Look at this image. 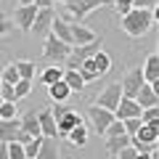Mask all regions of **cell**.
Segmentation results:
<instances>
[{"instance_id":"9","label":"cell","mask_w":159,"mask_h":159,"mask_svg":"<svg viewBox=\"0 0 159 159\" xmlns=\"http://www.w3.org/2000/svg\"><path fill=\"white\" fill-rule=\"evenodd\" d=\"M34 13H37V6H34V3H29V6H16V11H13V27L21 29V32H29V27H32V21H34Z\"/></svg>"},{"instance_id":"38","label":"cell","mask_w":159,"mask_h":159,"mask_svg":"<svg viewBox=\"0 0 159 159\" xmlns=\"http://www.w3.org/2000/svg\"><path fill=\"white\" fill-rule=\"evenodd\" d=\"M135 154H138V151L130 146V143H127V146H125V148H119L114 157H117V159H135Z\"/></svg>"},{"instance_id":"32","label":"cell","mask_w":159,"mask_h":159,"mask_svg":"<svg viewBox=\"0 0 159 159\" xmlns=\"http://www.w3.org/2000/svg\"><path fill=\"white\" fill-rule=\"evenodd\" d=\"M16 101H3L0 103V119H13L16 117Z\"/></svg>"},{"instance_id":"18","label":"cell","mask_w":159,"mask_h":159,"mask_svg":"<svg viewBox=\"0 0 159 159\" xmlns=\"http://www.w3.org/2000/svg\"><path fill=\"white\" fill-rule=\"evenodd\" d=\"M51 32L56 34L58 40H64V43H69V45H72V24H69L66 19H61V16H53Z\"/></svg>"},{"instance_id":"17","label":"cell","mask_w":159,"mask_h":159,"mask_svg":"<svg viewBox=\"0 0 159 159\" xmlns=\"http://www.w3.org/2000/svg\"><path fill=\"white\" fill-rule=\"evenodd\" d=\"M61 80L66 82V88H69L72 93H82V90H85V85H88V82L82 80V74H80L77 69H64Z\"/></svg>"},{"instance_id":"25","label":"cell","mask_w":159,"mask_h":159,"mask_svg":"<svg viewBox=\"0 0 159 159\" xmlns=\"http://www.w3.org/2000/svg\"><path fill=\"white\" fill-rule=\"evenodd\" d=\"M77 72L82 74V80H85V82H93V80L101 77V74H98V69H96V64H93V58H85V61L77 66Z\"/></svg>"},{"instance_id":"30","label":"cell","mask_w":159,"mask_h":159,"mask_svg":"<svg viewBox=\"0 0 159 159\" xmlns=\"http://www.w3.org/2000/svg\"><path fill=\"white\" fill-rule=\"evenodd\" d=\"M8 159H27V154H24V143L8 141Z\"/></svg>"},{"instance_id":"28","label":"cell","mask_w":159,"mask_h":159,"mask_svg":"<svg viewBox=\"0 0 159 159\" xmlns=\"http://www.w3.org/2000/svg\"><path fill=\"white\" fill-rule=\"evenodd\" d=\"M29 93H32V80H19V82H13V96H16V101L27 98Z\"/></svg>"},{"instance_id":"29","label":"cell","mask_w":159,"mask_h":159,"mask_svg":"<svg viewBox=\"0 0 159 159\" xmlns=\"http://www.w3.org/2000/svg\"><path fill=\"white\" fill-rule=\"evenodd\" d=\"M19 69H16V64H8V66H3V72H0V82H19Z\"/></svg>"},{"instance_id":"33","label":"cell","mask_w":159,"mask_h":159,"mask_svg":"<svg viewBox=\"0 0 159 159\" xmlns=\"http://www.w3.org/2000/svg\"><path fill=\"white\" fill-rule=\"evenodd\" d=\"M141 117H130V119H122V127H125L127 135H133V133H138V127H141Z\"/></svg>"},{"instance_id":"4","label":"cell","mask_w":159,"mask_h":159,"mask_svg":"<svg viewBox=\"0 0 159 159\" xmlns=\"http://www.w3.org/2000/svg\"><path fill=\"white\" fill-rule=\"evenodd\" d=\"M69 51H72V45L69 43H64V40H58L53 32L45 34V45H43V58L51 64H64L69 56Z\"/></svg>"},{"instance_id":"20","label":"cell","mask_w":159,"mask_h":159,"mask_svg":"<svg viewBox=\"0 0 159 159\" xmlns=\"http://www.w3.org/2000/svg\"><path fill=\"white\" fill-rule=\"evenodd\" d=\"M19 117L13 119H0V141H16V133H19Z\"/></svg>"},{"instance_id":"46","label":"cell","mask_w":159,"mask_h":159,"mask_svg":"<svg viewBox=\"0 0 159 159\" xmlns=\"http://www.w3.org/2000/svg\"><path fill=\"white\" fill-rule=\"evenodd\" d=\"M151 159H159V154H157V151H151Z\"/></svg>"},{"instance_id":"21","label":"cell","mask_w":159,"mask_h":159,"mask_svg":"<svg viewBox=\"0 0 159 159\" xmlns=\"http://www.w3.org/2000/svg\"><path fill=\"white\" fill-rule=\"evenodd\" d=\"M72 24V21H69ZM96 37V32H90L88 27H82V24H72V45H85V43H90V40Z\"/></svg>"},{"instance_id":"36","label":"cell","mask_w":159,"mask_h":159,"mask_svg":"<svg viewBox=\"0 0 159 159\" xmlns=\"http://www.w3.org/2000/svg\"><path fill=\"white\" fill-rule=\"evenodd\" d=\"M159 0H133V8H143V11H157Z\"/></svg>"},{"instance_id":"10","label":"cell","mask_w":159,"mask_h":159,"mask_svg":"<svg viewBox=\"0 0 159 159\" xmlns=\"http://www.w3.org/2000/svg\"><path fill=\"white\" fill-rule=\"evenodd\" d=\"M130 117H141V106H138L135 98L122 96L119 103H117V109H114V119H130Z\"/></svg>"},{"instance_id":"45","label":"cell","mask_w":159,"mask_h":159,"mask_svg":"<svg viewBox=\"0 0 159 159\" xmlns=\"http://www.w3.org/2000/svg\"><path fill=\"white\" fill-rule=\"evenodd\" d=\"M29 3H34V0H19V6H29Z\"/></svg>"},{"instance_id":"47","label":"cell","mask_w":159,"mask_h":159,"mask_svg":"<svg viewBox=\"0 0 159 159\" xmlns=\"http://www.w3.org/2000/svg\"><path fill=\"white\" fill-rule=\"evenodd\" d=\"M0 103H3V98H0Z\"/></svg>"},{"instance_id":"22","label":"cell","mask_w":159,"mask_h":159,"mask_svg":"<svg viewBox=\"0 0 159 159\" xmlns=\"http://www.w3.org/2000/svg\"><path fill=\"white\" fill-rule=\"evenodd\" d=\"M61 74H64V66L61 64H51V66L48 69H43V72H40V82H43V85H53V82H58V80H61Z\"/></svg>"},{"instance_id":"15","label":"cell","mask_w":159,"mask_h":159,"mask_svg":"<svg viewBox=\"0 0 159 159\" xmlns=\"http://www.w3.org/2000/svg\"><path fill=\"white\" fill-rule=\"evenodd\" d=\"M19 125H21V130L29 133L32 138L43 135V133H40V122H37V109H29V111H24L21 117H19Z\"/></svg>"},{"instance_id":"19","label":"cell","mask_w":159,"mask_h":159,"mask_svg":"<svg viewBox=\"0 0 159 159\" xmlns=\"http://www.w3.org/2000/svg\"><path fill=\"white\" fill-rule=\"evenodd\" d=\"M66 141L72 143L74 148H85V146H88V127L82 125V122H80V125H74L72 130L66 133Z\"/></svg>"},{"instance_id":"49","label":"cell","mask_w":159,"mask_h":159,"mask_svg":"<svg viewBox=\"0 0 159 159\" xmlns=\"http://www.w3.org/2000/svg\"><path fill=\"white\" fill-rule=\"evenodd\" d=\"M0 3H3V0H0Z\"/></svg>"},{"instance_id":"39","label":"cell","mask_w":159,"mask_h":159,"mask_svg":"<svg viewBox=\"0 0 159 159\" xmlns=\"http://www.w3.org/2000/svg\"><path fill=\"white\" fill-rule=\"evenodd\" d=\"M133 8V0H114V11L122 16V13H127Z\"/></svg>"},{"instance_id":"42","label":"cell","mask_w":159,"mask_h":159,"mask_svg":"<svg viewBox=\"0 0 159 159\" xmlns=\"http://www.w3.org/2000/svg\"><path fill=\"white\" fill-rule=\"evenodd\" d=\"M0 159H8V143L0 141Z\"/></svg>"},{"instance_id":"16","label":"cell","mask_w":159,"mask_h":159,"mask_svg":"<svg viewBox=\"0 0 159 159\" xmlns=\"http://www.w3.org/2000/svg\"><path fill=\"white\" fill-rule=\"evenodd\" d=\"M143 72V80H146L148 85H157V80H159V56L157 53H151V56L146 58V64L141 66Z\"/></svg>"},{"instance_id":"2","label":"cell","mask_w":159,"mask_h":159,"mask_svg":"<svg viewBox=\"0 0 159 159\" xmlns=\"http://www.w3.org/2000/svg\"><path fill=\"white\" fill-rule=\"evenodd\" d=\"M66 8V13L72 16V24H82L88 13H93L96 8L109 6V0H56Z\"/></svg>"},{"instance_id":"12","label":"cell","mask_w":159,"mask_h":159,"mask_svg":"<svg viewBox=\"0 0 159 159\" xmlns=\"http://www.w3.org/2000/svg\"><path fill=\"white\" fill-rule=\"evenodd\" d=\"M135 101L141 109H148V106H159V90L157 85H148V82H143L141 90L135 93Z\"/></svg>"},{"instance_id":"31","label":"cell","mask_w":159,"mask_h":159,"mask_svg":"<svg viewBox=\"0 0 159 159\" xmlns=\"http://www.w3.org/2000/svg\"><path fill=\"white\" fill-rule=\"evenodd\" d=\"M13 29H16V27H13V19H11V16H6V13L0 11V40H3V37H8V34H11Z\"/></svg>"},{"instance_id":"23","label":"cell","mask_w":159,"mask_h":159,"mask_svg":"<svg viewBox=\"0 0 159 159\" xmlns=\"http://www.w3.org/2000/svg\"><path fill=\"white\" fill-rule=\"evenodd\" d=\"M48 96H51L56 103H64L69 96H72V90L66 88V82H64V80H58V82H53V85H48Z\"/></svg>"},{"instance_id":"48","label":"cell","mask_w":159,"mask_h":159,"mask_svg":"<svg viewBox=\"0 0 159 159\" xmlns=\"http://www.w3.org/2000/svg\"><path fill=\"white\" fill-rule=\"evenodd\" d=\"M27 159H32V157H27Z\"/></svg>"},{"instance_id":"34","label":"cell","mask_w":159,"mask_h":159,"mask_svg":"<svg viewBox=\"0 0 159 159\" xmlns=\"http://www.w3.org/2000/svg\"><path fill=\"white\" fill-rule=\"evenodd\" d=\"M40 138L43 135H37V138H29L27 143H24V154H27V157H37V148H40Z\"/></svg>"},{"instance_id":"44","label":"cell","mask_w":159,"mask_h":159,"mask_svg":"<svg viewBox=\"0 0 159 159\" xmlns=\"http://www.w3.org/2000/svg\"><path fill=\"white\" fill-rule=\"evenodd\" d=\"M135 159H151V151H138Z\"/></svg>"},{"instance_id":"40","label":"cell","mask_w":159,"mask_h":159,"mask_svg":"<svg viewBox=\"0 0 159 159\" xmlns=\"http://www.w3.org/2000/svg\"><path fill=\"white\" fill-rule=\"evenodd\" d=\"M34 6H37V8H53V6H56V0H34Z\"/></svg>"},{"instance_id":"35","label":"cell","mask_w":159,"mask_h":159,"mask_svg":"<svg viewBox=\"0 0 159 159\" xmlns=\"http://www.w3.org/2000/svg\"><path fill=\"white\" fill-rule=\"evenodd\" d=\"M0 98H3V101H16V96H13V85H11V82H0Z\"/></svg>"},{"instance_id":"37","label":"cell","mask_w":159,"mask_h":159,"mask_svg":"<svg viewBox=\"0 0 159 159\" xmlns=\"http://www.w3.org/2000/svg\"><path fill=\"white\" fill-rule=\"evenodd\" d=\"M159 117V109L157 106H148V109H141V122H154Z\"/></svg>"},{"instance_id":"3","label":"cell","mask_w":159,"mask_h":159,"mask_svg":"<svg viewBox=\"0 0 159 159\" xmlns=\"http://www.w3.org/2000/svg\"><path fill=\"white\" fill-rule=\"evenodd\" d=\"M101 45H103V40L98 37V34L90 40V43H85V45H72L66 61H64V69H77L85 58H93V56H96V53L101 51Z\"/></svg>"},{"instance_id":"43","label":"cell","mask_w":159,"mask_h":159,"mask_svg":"<svg viewBox=\"0 0 159 159\" xmlns=\"http://www.w3.org/2000/svg\"><path fill=\"white\" fill-rule=\"evenodd\" d=\"M51 111H53V117H56V119H58V117H61V114H64V111H66V106H56V109H51Z\"/></svg>"},{"instance_id":"13","label":"cell","mask_w":159,"mask_h":159,"mask_svg":"<svg viewBox=\"0 0 159 159\" xmlns=\"http://www.w3.org/2000/svg\"><path fill=\"white\" fill-rule=\"evenodd\" d=\"M58 138H51V135H43L40 138V148H37V157L34 159H58Z\"/></svg>"},{"instance_id":"6","label":"cell","mask_w":159,"mask_h":159,"mask_svg":"<svg viewBox=\"0 0 159 159\" xmlns=\"http://www.w3.org/2000/svg\"><path fill=\"white\" fill-rule=\"evenodd\" d=\"M146 82L143 80V72H141V66H130L125 72V77H122V82H119V88H122V96H127V98H135V93L141 90V85Z\"/></svg>"},{"instance_id":"24","label":"cell","mask_w":159,"mask_h":159,"mask_svg":"<svg viewBox=\"0 0 159 159\" xmlns=\"http://www.w3.org/2000/svg\"><path fill=\"white\" fill-rule=\"evenodd\" d=\"M127 143H130V135H127V133H119V135H106V151L111 154H117L119 148H125Z\"/></svg>"},{"instance_id":"5","label":"cell","mask_w":159,"mask_h":159,"mask_svg":"<svg viewBox=\"0 0 159 159\" xmlns=\"http://www.w3.org/2000/svg\"><path fill=\"white\" fill-rule=\"evenodd\" d=\"M88 111V119H90V127H93V133H98V135H103L106 133V127L114 122V114L111 111H106V109H101V106H88L85 109Z\"/></svg>"},{"instance_id":"27","label":"cell","mask_w":159,"mask_h":159,"mask_svg":"<svg viewBox=\"0 0 159 159\" xmlns=\"http://www.w3.org/2000/svg\"><path fill=\"white\" fill-rule=\"evenodd\" d=\"M93 64H96L98 74H106L109 69H111V58H109V53H106V51H98L96 56H93Z\"/></svg>"},{"instance_id":"8","label":"cell","mask_w":159,"mask_h":159,"mask_svg":"<svg viewBox=\"0 0 159 159\" xmlns=\"http://www.w3.org/2000/svg\"><path fill=\"white\" fill-rule=\"evenodd\" d=\"M53 16H56L53 8H37L34 21H32V27H29V34H48L51 32V24H53Z\"/></svg>"},{"instance_id":"11","label":"cell","mask_w":159,"mask_h":159,"mask_svg":"<svg viewBox=\"0 0 159 159\" xmlns=\"http://www.w3.org/2000/svg\"><path fill=\"white\" fill-rule=\"evenodd\" d=\"M82 119H80V114H77V109H72V106H66V111L61 114V117L56 119V130H58V138H66V133L72 130L74 125H80Z\"/></svg>"},{"instance_id":"26","label":"cell","mask_w":159,"mask_h":159,"mask_svg":"<svg viewBox=\"0 0 159 159\" xmlns=\"http://www.w3.org/2000/svg\"><path fill=\"white\" fill-rule=\"evenodd\" d=\"M19 69V77L21 80H34V74H37V64L34 61H27V58H21V61H13Z\"/></svg>"},{"instance_id":"7","label":"cell","mask_w":159,"mask_h":159,"mask_svg":"<svg viewBox=\"0 0 159 159\" xmlns=\"http://www.w3.org/2000/svg\"><path fill=\"white\" fill-rule=\"evenodd\" d=\"M119 98H122V88H119V82H109V85L103 88L101 93H98L96 106H101V109H106V111L114 114V109H117Z\"/></svg>"},{"instance_id":"41","label":"cell","mask_w":159,"mask_h":159,"mask_svg":"<svg viewBox=\"0 0 159 159\" xmlns=\"http://www.w3.org/2000/svg\"><path fill=\"white\" fill-rule=\"evenodd\" d=\"M29 138H32V135H29V133H24L21 127H19V133H16V141H19V143H27Z\"/></svg>"},{"instance_id":"1","label":"cell","mask_w":159,"mask_h":159,"mask_svg":"<svg viewBox=\"0 0 159 159\" xmlns=\"http://www.w3.org/2000/svg\"><path fill=\"white\" fill-rule=\"evenodd\" d=\"M157 13L159 11H143V8H130L127 13H122L119 16V27H122V32L127 34V37H143V34H148V29L154 27V21H157Z\"/></svg>"},{"instance_id":"14","label":"cell","mask_w":159,"mask_h":159,"mask_svg":"<svg viewBox=\"0 0 159 159\" xmlns=\"http://www.w3.org/2000/svg\"><path fill=\"white\" fill-rule=\"evenodd\" d=\"M37 122H40V133H43V135L58 138V130H56V117H53L51 109H40V111H37Z\"/></svg>"}]
</instances>
